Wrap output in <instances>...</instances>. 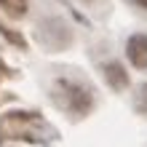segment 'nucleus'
Here are the masks:
<instances>
[{
	"label": "nucleus",
	"instance_id": "obj_1",
	"mask_svg": "<svg viewBox=\"0 0 147 147\" xmlns=\"http://www.w3.org/2000/svg\"><path fill=\"white\" fill-rule=\"evenodd\" d=\"M35 128H40L35 112H11L0 120V139H38Z\"/></svg>",
	"mask_w": 147,
	"mask_h": 147
},
{
	"label": "nucleus",
	"instance_id": "obj_2",
	"mask_svg": "<svg viewBox=\"0 0 147 147\" xmlns=\"http://www.w3.org/2000/svg\"><path fill=\"white\" fill-rule=\"evenodd\" d=\"M54 91H56V102H59V105H62L64 110L75 112V115H86V112L91 110V105H94V99H91L88 88H83L80 83H72V80H59Z\"/></svg>",
	"mask_w": 147,
	"mask_h": 147
},
{
	"label": "nucleus",
	"instance_id": "obj_3",
	"mask_svg": "<svg viewBox=\"0 0 147 147\" xmlns=\"http://www.w3.org/2000/svg\"><path fill=\"white\" fill-rule=\"evenodd\" d=\"M126 54L128 59H131L134 67H139V70H144L147 67V35H131L128 38V46H126Z\"/></svg>",
	"mask_w": 147,
	"mask_h": 147
},
{
	"label": "nucleus",
	"instance_id": "obj_4",
	"mask_svg": "<svg viewBox=\"0 0 147 147\" xmlns=\"http://www.w3.org/2000/svg\"><path fill=\"white\" fill-rule=\"evenodd\" d=\"M105 78H107V83H110L115 91H120V88H126V86H128V75H126V70H123L118 62L105 64Z\"/></svg>",
	"mask_w": 147,
	"mask_h": 147
},
{
	"label": "nucleus",
	"instance_id": "obj_5",
	"mask_svg": "<svg viewBox=\"0 0 147 147\" xmlns=\"http://www.w3.org/2000/svg\"><path fill=\"white\" fill-rule=\"evenodd\" d=\"M0 3H3L5 11H11L13 16H22L24 8H27V0H0Z\"/></svg>",
	"mask_w": 147,
	"mask_h": 147
},
{
	"label": "nucleus",
	"instance_id": "obj_6",
	"mask_svg": "<svg viewBox=\"0 0 147 147\" xmlns=\"http://www.w3.org/2000/svg\"><path fill=\"white\" fill-rule=\"evenodd\" d=\"M136 110H139V112H147V83L139 88V94H136Z\"/></svg>",
	"mask_w": 147,
	"mask_h": 147
},
{
	"label": "nucleus",
	"instance_id": "obj_7",
	"mask_svg": "<svg viewBox=\"0 0 147 147\" xmlns=\"http://www.w3.org/2000/svg\"><path fill=\"white\" fill-rule=\"evenodd\" d=\"M136 3H139V5H142V8H147V0H136Z\"/></svg>",
	"mask_w": 147,
	"mask_h": 147
}]
</instances>
